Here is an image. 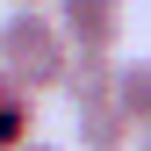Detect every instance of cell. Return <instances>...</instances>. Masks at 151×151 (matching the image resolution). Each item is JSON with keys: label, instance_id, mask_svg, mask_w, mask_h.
Instances as JSON below:
<instances>
[{"label": "cell", "instance_id": "cell-1", "mask_svg": "<svg viewBox=\"0 0 151 151\" xmlns=\"http://www.w3.org/2000/svg\"><path fill=\"white\" fill-rule=\"evenodd\" d=\"M65 58H72V50L58 43L50 14H7V22H0V79L22 86L29 101L65 79Z\"/></svg>", "mask_w": 151, "mask_h": 151}, {"label": "cell", "instance_id": "cell-2", "mask_svg": "<svg viewBox=\"0 0 151 151\" xmlns=\"http://www.w3.org/2000/svg\"><path fill=\"white\" fill-rule=\"evenodd\" d=\"M129 7L122 0H50V29L72 58H115Z\"/></svg>", "mask_w": 151, "mask_h": 151}, {"label": "cell", "instance_id": "cell-3", "mask_svg": "<svg viewBox=\"0 0 151 151\" xmlns=\"http://www.w3.org/2000/svg\"><path fill=\"white\" fill-rule=\"evenodd\" d=\"M108 86H115V58H65L58 93L72 101V115H79V108H101V101H108Z\"/></svg>", "mask_w": 151, "mask_h": 151}, {"label": "cell", "instance_id": "cell-4", "mask_svg": "<svg viewBox=\"0 0 151 151\" xmlns=\"http://www.w3.org/2000/svg\"><path fill=\"white\" fill-rule=\"evenodd\" d=\"M108 101H115V115H122L129 129H151V58L115 65V86H108Z\"/></svg>", "mask_w": 151, "mask_h": 151}, {"label": "cell", "instance_id": "cell-5", "mask_svg": "<svg viewBox=\"0 0 151 151\" xmlns=\"http://www.w3.org/2000/svg\"><path fill=\"white\" fill-rule=\"evenodd\" d=\"M72 129H79V151H129V144H137V129L115 115V101L79 108V115H72Z\"/></svg>", "mask_w": 151, "mask_h": 151}, {"label": "cell", "instance_id": "cell-6", "mask_svg": "<svg viewBox=\"0 0 151 151\" xmlns=\"http://www.w3.org/2000/svg\"><path fill=\"white\" fill-rule=\"evenodd\" d=\"M29 137H36V101L0 79V151H22Z\"/></svg>", "mask_w": 151, "mask_h": 151}, {"label": "cell", "instance_id": "cell-7", "mask_svg": "<svg viewBox=\"0 0 151 151\" xmlns=\"http://www.w3.org/2000/svg\"><path fill=\"white\" fill-rule=\"evenodd\" d=\"M14 14H50V0H7Z\"/></svg>", "mask_w": 151, "mask_h": 151}, {"label": "cell", "instance_id": "cell-8", "mask_svg": "<svg viewBox=\"0 0 151 151\" xmlns=\"http://www.w3.org/2000/svg\"><path fill=\"white\" fill-rule=\"evenodd\" d=\"M22 151H65V144H50V137H29V144H22Z\"/></svg>", "mask_w": 151, "mask_h": 151}, {"label": "cell", "instance_id": "cell-9", "mask_svg": "<svg viewBox=\"0 0 151 151\" xmlns=\"http://www.w3.org/2000/svg\"><path fill=\"white\" fill-rule=\"evenodd\" d=\"M137 151H151V129H137Z\"/></svg>", "mask_w": 151, "mask_h": 151}]
</instances>
